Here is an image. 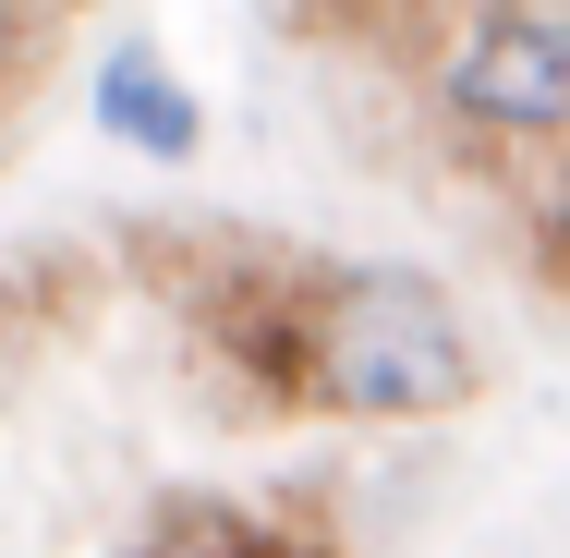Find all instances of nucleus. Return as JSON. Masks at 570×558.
<instances>
[{
  "label": "nucleus",
  "mask_w": 570,
  "mask_h": 558,
  "mask_svg": "<svg viewBox=\"0 0 570 558\" xmlns=\"http://www.w3.org/2000/svg\"><path fill=\"white\" fill-rule=\"evenodd\" d=\"M121 558H267V522L230 510V498H158Z\"/></svg>",
  "instance_id": "nucleus-4"
},
{
  "label": "nucleus",
  "mask_w": 570,
  "mask_h": 558,
  "mask_svg": "<svg viewBox=\"0 0 570 558\" xmlns=\"http://www.w3.org/2000/svg\"><path fill=\"white\" fill-rule=\"evenodd\" d=\"M413 12H425V0H304V25H316V37H401Z\"/></svg>",
  "instance_id": "nucleus-5"
},
{
  "label": "nucleus",
  "mask_w": 570,
  "mask_h": 558,
  "mask_svg": "<svg viewBox=\"0 0 570 558\" xmlns=\"http://www.w3.org/2000/svg\"><path fill=\"white\" fill-rule=\"evenodd\" d=\"M98 121H110V146H134V158H195V86L158 49H110L98 61Z\"/></svg>",
  "instance_id": "nucleus-3"
},
{
  "label": "nucleus",
  "mask_w": 570,
  "mask_h": 558,
  "mask_svg": "<svg viewBox=\"0 0 570 558\" xmlns=\"http://www.w3.org/2000/svg\"><path fill=\"white\" fill-rule=\"evenodd\" d=\"M559 267H570V231H559Z\"/></svg>",
  "instance_id": "nucleus-8"
},
{
  "label": "nucleus",
  "mask_w": 570,
  "mask_h": 558,
  "mask_svg": "<svg viewBox=\"0 0 570 558\" xmlns=\"http://www.w3.org/2000/svg\"><path fill=\"white\" fill-rule=\"evenodd\" d=\"M267 558H328V522H267Z\"/></svg>",
  "instance_id": "nucleus-6"
},
{
  "label": "nucleus",
  "mask_w": 570,
  "mask_h": 558,
  "mask_svg": "<svg viewBox=\"0 0 570 558\" xmlns=\"http://www.w3.org/2000/svg\"><path fill=\"white\" fill-rule=\"evenodd\" d=\"M316 401L376 413V425H425L473 401V340L450 292L413 267H352L316 292Z\"/></svg>",
  "instance_id": "nucleus-1"
},
{
  "label": "nucleus",
  "mask_w": 570,
  "mask_h": 558,
  "mask_svg": "<svg viewBox=\"0 0 570 558\" xmlns=\"http://www.w3.org/2000/svg\"><path fill=\"white\" fill-rule=\"evenodd\" d=\"M37 12H49V0H0V61H12V37H24Z\"/></svg>",
  "instance_id": "nucleus-7"
},
{
  "label": "nucleus",
  "mask_w": 570,
  "mask_h": 558,
  "mask_svg": "<svg viewBox=\"0 0 570 558\" xmlns=\"http://www.w3.org/2000/svg\"><path fill=\"white\" fill-rule=\"evenodd\" d=\"M450 110L473 134H559L570 121V0H485L450 49Z\"/></svg>",
  "instance_id": "nucleus-2"
}]
</instances>
